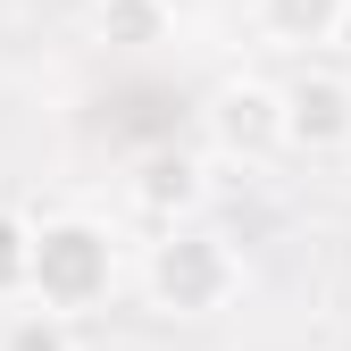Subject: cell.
<instances>
[{
    "label": "cell",
    "mask_w": 351,
    "mask_h": 351,
    "mask_svg": "<svg viewBox=\"0 0 351 351\" xmlns=\"http://www.w3.org/2000/svg\"><path fill=\"white\" fill-rule=\"evenodd\" d=\"M201 125H209L217 151H234V159H268V151H285V84L226 75V84L201 101Z\"/></svg>",
    "instance_id": "cell-3"
},
{
    "label": "cell",
    "mask_w": 351,
    "mask_h": 351,
    "mask_svg": "<svg viewBox=\"0 0 351 351\" xmlns=\"http://www.w3.org/2000/svg\"><path fill=\"white\" fill-rule=\"evenodd\" d=\"M209 201V159L184 151V143H151L134 159V209L151 217V226H184V217H201Z\"/></svg>",
    "instance_id": "cell-5"
},
{
    "label": "cell",
    "mask_w": 351,
    "mask_h": 351,
    "mask_svg": "<svg viewBox=\"0 0 351 351\" xmlns=\"http://www.w3.org/2000/svg\"><path fill=\"white\" fill-rule=\"evenodd\" d=\"M25 285H34V217L0 201V301H17Z\"/></svg>",
    "instance_id": "cell-9"
},
{
    "label": "cell",
    "mask_w": 351,
    "mask_h": 351,
    "mask_svg": "<svg viewBox=\"0 0 351 351\" xmlns=\"http://www.w3.org/2000/svg\"><path fill=\"white\" fill-rule=\"evenodd\" d=\"M0 351H84V343H75V318H67V310L25 301V310L0 326Z\"/></svg>",
    "instance_id": "cell-8"
},
{
    "label": "cell",
    "mask_w": 351,
    "mask_h": 351,
    "mask_svg": "<svg viewBox=\"0 0 351 351\" xmlns=\"http://www.w3.org/2000/svg\"><path fill=\"white\" fill-rule=\"evenodd\" d=\"M335 51H343V59H351V9H343V34H335Z\"/></svg>",
    "instance_id": "cell-10"
},
{
    "label": "cell",
    "mask_w": 351,
    "mask_h": 351,
    "mask_svg": "<svg viewBox=\"0 0 351 351\" xmlns=\"http://www.w3.org/2000/svg\"><path fill=\"white\" fill-rule=\"evenodd\" d=\"M351 0H259V34L276 51H335Z\"/></svg>",
    "instance_id": "cell-6"
},
{
    "label": "cell",
    "mask_w": 351,
    "mask_h": 351,
    "mask_svg": "<svg viewBox=\"0 0 351 351\" xmlns=\"http://www.w3.org/2000/svg\"><path fill=\"white\" fill-rule=\"evenodd\" d=\"M285 151H351V75L343 67H301L285 75Z\"/></svg>",
    "instance_id": "cell-4"
},
{
    "label": "cell",
    "mask_w": 351,
    "mask_h": 351,
    "mask_svg": "<svg viewBox=\"0 0 351 351\" xmlns=\"http://www.w3.org/2000/svg\"><path fill=\"white\" fill-rule=\"evenodd\" d=\"M167 25H176L167 0H93V34L109 51H151V42H167Z\"/></svg>",
    "instance_id": "cell-7"
},
{
    "label": "cell",
    "mask_w": 351,
    "mask_h": 351,
    "mask_svg": "<svg viewBox=\"0 0 351 351\" xmlns=\"http://www.w3.org/2000/svg\"><path fill=\"white\" fill-rule=\"evenodd\" d=\"M143 285H151L159 318H217V310H234V293H243V251H234V234L184 217V226H159Z\"/></svg>",
    "instance_id": "cell-1"
},
{
    "label": "cell",
    "mask_w": 351,
    "mask_h": 351,
    "mask_svg": "<svg viewBox=\"0 0 351 351\" xmlns=\"http://www.w3.org/2000/svg\"><path fill=\"white\" fill-rule=\"evenodd\" d=\"M167 9H176V17H184V9H201V0H167Z\"/></svg>",
    "instance_id": "cell-11"
},
{
    "label": "cell",
    "mask_w": 351,
    "mask_h": 351,
    "mask_svg": "<svg viewBox=\"0 0 351 351\" xmlns=\"http://www.w3.org/2000/svg\"><path fill=\"white\" fill-rule=\"evenodd\" d=\"M109 293H117L109 226H93V217H42L34 226V285H25V301H51V310L84 318V310H101Z\"/></svg>",
    "instance_id": "cell-2"
}]
</instances>
